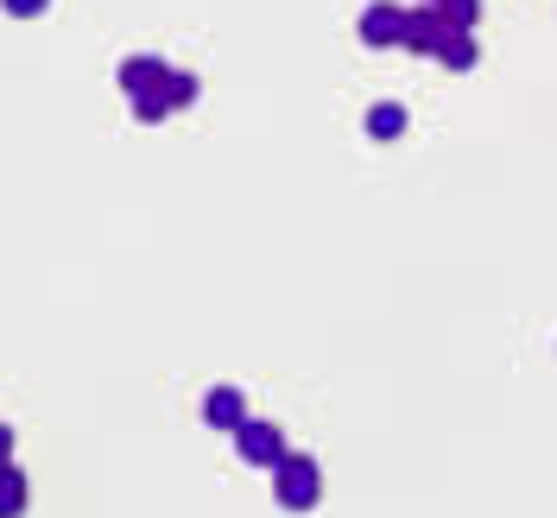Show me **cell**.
<instances>
[{
	"label": "cell",
	"instance_id": "cell-5",
	"mask_svg": "<svg viewBox=\"0 0 557 518\" xmlns=\"http://www.w3.org/2000/svg\"><path fill=\"white\" fill-rule=\"evenodd\" d=\"M203 424H209V430H228V437H235V430L247 424L242 386H209V392H203Z\"/></svg>",
	"mask_w": 557,
	"mask_h": 518
},
{
	"label": "cell",
	"instance_id": "cell-2",
	"mask_svg": "<svg viewBox=\"0 0 557 518\" xmlns=\"http://www.w3.org/2000/svg\"><path fill=\"white\" fill-rule=\"evenodd\" d=\"M235 455H242L247 468H278L285 462V430L278 424H267V417H247L242 430H235Z\"/></svg>",
	"mask_w": 557,
	"mask_h": 518
},
{
	"label": "cell",
	"instance_id": "cell-13",
	"mask_svg": "<svg viewBox=\"0 0 557 518\" xmlns=\"http://www.w3.org/2000/svg\"><path fill=\"white\" fill-rule=\"evenodd\" d=\"M45 7H51V0H7V13H13V20H38Z\"/></svg>",
	"mask_w": 557,
	"mask_h": 518
},
{
	"label": "cell",
	"instance_id": "cell-4",
	"mask_svg": "<svg viewBox=\"0 0 557 518\" xmlns=\"http://www.w3.org/2000/svg\"><path fill=\"white\" fill-rule=\"evenodd\" d=\"M444 33H450V26H444V13L424 0V7H412V13H406V38H399V51H412V58H437Z\"/></svg>",
	"mask_w": 557,
	"mask_h": 518
},
{
	"label": "cell",
	"instance_id": "cell-10",
	"mask_svg": "<svg viewBox=\"0 0 557 518\" xmlns=\"http://www.w3.org/2000/svg\"><path fill=\"white\" fill-rule=\"evenodd\" d=\"M431 7L444 13L450 33H475V20H482V0H431Z\"/></svg>",
	"mask_w": 557,
	"mask_h": 518
},
{
	"label": "cell",
	"instance_id": "cell-6",
	"mask_svg": "<svg viewBox=\"0 0 557 518\" xmlns=\"http://www.w3.org/2000/svg\"><path fill=\"white\" fill-rule=\"evenodd\" d=\"M114 76H121V89H127V96H146V89H159V83L172 76V64H165V58H152V51H134V58H121Z\"/></svg>",
	"mask_w": 557,
	"mask_h": 518
},
{
	"label": "cell",
	"instance_id": "cell-7",
	"mask_svg": "<svg viewBox=\"0 0 557 518\" xmlns=\"http://www.w3.org/2000/svg\"><path fill=\"white\" fill-rule=\"evenodd\" d=\"M437 64H444V70H475V64H482V45H475V33H444V45H437Z\"/></svg>",
	"mask_w": 557,
	"mask_h": 518
},
{
	"label": "cell",
	"instance_id": "cell-11",
	"mask_svg": "<svg viewBox=\"0 0 557 518\" xmlns=\"http://www.w3.org/2000/svg\"><path fill=\"white\" fill-rule=\"evenodd\" d=\"M26 513V475H20V462H7V506H0V518H20Z\"/></svg>",
	"mask_w": 557,
	"mask_h": 518
},
{
	"label": "cell",
	"instance_id": "cell-3",
	"mask_svg": "<svg viewBox=\"0 0 557 518\" xmlns=\"http://www.w3.org/2000/svg\"><path fill=\"white\" fill-rule=\"evenodd\" d=\"M399 38H406V7L368 0V13H361V45H368V51H399Z\"/></svg>",
	"mask_w": 557,
	"mask_h": 518
},
{
	"label": "cell",
	"instance_id": "cell-1",
	"mask_svg": "<svg viewBox=\"0 0 557 518\" xmlns=\"http://www.w3.org/2000/svg\"><path fill=\"white\" fill-rule=\"evenodd\" d=\"M273 500L285 513H317V500H323V468H317V455H285L273 468Z\"/></svg>",
	"mask_w": 557,
	"mask_h": 518
},
{
	"label": "cell",
	"instance_id": "cell-8",
	"mask_svg": "<svg viewBox=\"0 0 557 518\" xmlns=\"http://www.w3.org/2000/svg\"><path fill=\"white\" fill-rule=\"evenodd\" d=\"M406 134V108L399 102H374L368 108V139H399Z\"/></svg>",
	"mask_w": 557,
	"mask_h": 518
},
{
	"label": "cell",
	"instance_id": "cell-12",
	"mask_svg": "<svg viewBox=\"0 0 557 518\" xmlns=\"http://www.w3.org/2000/svg\"><path fill=\"white\" fill-rule=\"evenodd\" d=\"M165 96H172V108H190L197 102V76H190V70H172V76H165Z\"/></svg>",
	"mask_w": 557,
	"mask_h": 518
},
{
	"label": "cell",
	"instance_id": "cell-9",
	"mask_svg": "<svg viewBox=\"0 0 557 518\" xmlns=\"http://www.w3.org/2000/svg\"><path fill=\"white\" fill-rule=\"evenodd\" d=\"M127 102H134V121H146V127H159L165 114H177L172 96H165V83H159V89H146V96H127Z\"/></svg>",
	"mask_w": 557,
	"mask_h": 518
}]
</instances>
